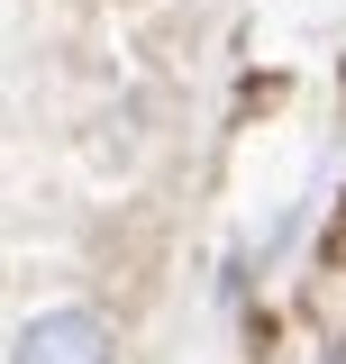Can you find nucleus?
I'll return each mask as SVG.
<instances>
[{
  "label": "nucleus",
  "mask_w": 346,
  "mask_h": 364,
  "mask_svg": "<svg viewBox=\"0 0 346 364\" xmlns=\"http://www.w3.org/2000/svg\"><path fill=\"white\" fill-rule=\"evenodd\" d=\"M9 364H119V337H110V318L83 310V301H55L19 328V346Z\"/></svg>",
  "instance_id": "1"
},
{
  "label": "nucleus",
  "mask_w": 346,
  "mask_h": 364,
  "mask_svg": "<svg viewBox=\"0 0 346 364\" xmlns=\"http://www.w3.org/2000/svg\"><path fill=\"white\" fill-rule=\"evenodd\" d=\"M319 364H346V346H328V355H319Z\"/></svg>",
  "instance_id": "2"
}]
</instances>
